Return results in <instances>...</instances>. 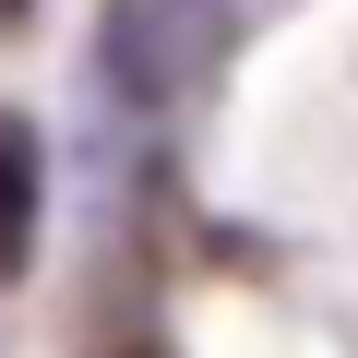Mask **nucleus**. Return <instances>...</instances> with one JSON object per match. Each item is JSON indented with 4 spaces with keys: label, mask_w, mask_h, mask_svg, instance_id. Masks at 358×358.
<instances>
[{
    "label": "nucleus",
    "mask_w": 358,
    "mask_h": 358,
    "mask_svg": "<svg viewBox=\"0 0 358 358\" xmlns=\"http://www.w3.org/2000/svg\"><path fill=\"white\" fill-rule=\"evenodd\" d=\"M96 60H108L120 108H192L227 72V0H108Z\"/></svg>",
    "instance_id": "1"
},
{
    "label": "nucleus",
    "mask_w": 358,
    "mask_h": 358,
    "mask_svg": "<svg viewBox=\"0 0 358 358\" xmlns=\"http://www.w3.org/2000/svg\"><path fill=\"white\" fill-rule=\"evenodd\" d=\"M36 215H48V131L0 108V275L36 263Z\"/></svg>",
    "instance_id": "2"
},
{
    "label": "nucleus",
    "mask_w": 358,
    "mask_h": 358,
    "mask_svg": "<svg viewBox=\"0 0 358 358\" xmlns=\"http://www.w3.org/2000/svg\"><path fill=\"white\" fill-rule=\"evenodd\" d=\"M0 24H13V36H24V24H36V0H0Z\"/></svg>",
    "instance_id": "3"
}]
</instances>
